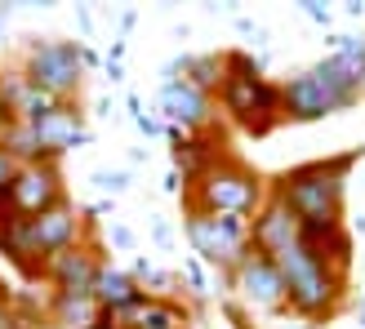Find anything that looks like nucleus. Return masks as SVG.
<instances>
[{"instance_id":"5","label":"nucleus","mask_w":365,"mask_h":329,"mask_svg":"<svg viewBox=\"0 0 365 329\" xmlns=\"http://www.w3.org/2000/svg\"><path fill=\"white\" fill-rule=\"evenodd\" d=\"M267 178L245 164L236 152H227L223 160H214L200 178H192L182 187V209H196V214H218V218H241L250 223L254 214L267 205Z\"/></svg>"},{"instance_id":"20","label":"nucleus","mask_w":365,"mask_h":329,"mask_svg":"<svg viewBox=\"0 0 365 329\" xmlns=\"http://www.w3.org/2000/svg\"><path fill=\"white\" fill-rule=\"evenodd\" d=\"M174 71L182 80H192L200 94H218V85H223V53H187L182 63H174Z\"/></svg>"},{"instance_id":"2","label":"nucleus","mask_w":365,"mask_h":329,"mask_svg":"<svg viewBox=\"0 0 365 329\" xmlns=\"http://www.w3.org/2000/svg\"><path fill=\"white\" fill-rule=\"evenodd\" d=\"M356 160H361V152L307 160V164L277 174L267 187L299 223H343V192H348V174Z\"/></svg>"},{"instance_id":"3","label":"nucleus","mask_w":365,"mask_h":329,"mask_svg":"<svg viewBox=\"0 0 365 329\" xmlns=\"http://www.w3.org/2000/svg\"><path fill=\"white\" fill-rule=\"evenodd\" d=\"M214 103L223 107V116L245 130L250 138L272 134L277 125H285L281 116V85L263 76V67L250 58L245 49H227L223 53V85H218Z\"/></svg>"},{"instance_id":"14","label":"nucleus","mask_w":365,"mask_h":329,"mask_svg":"<svg viewBox=\"0 0 365 329\" xmlns=\"http://www.w3.org/2000/svg\"><path fill=\"white\" fill-rule=\"evenodd\" d=\"M250 241L259 254H267V258H277L281 249L299 245V218L289 214L277 196H267V205L250 218Z\"/></svg>"},{"instance_id":"10","label":"nucleus","mask_w":365,"mask_h":329,"mask_svg":"<svg viewBox=\"0 0 365 329\" xmlns=\"http://www.w3.org/2000/svg\"><path fill=\"white\" fill-rule=\"evenodd\" d=\"M103 245L89 236V241L71 245L63 254H53V258H45V271L41 281L49 285V294H94V281L103 271Z\"/></svg>"},{"instance_id":"11","label":"nucleus","mask_w":365,"mask_h":329,"mask_svg":"<svg viewBox=\"0 0 365 329\" xmlns=\"http://www.w3.org/2000/svg\"><path fill=\"white\" fill-rule=\"evenodd\" d=\"M160 116L170 120V134H205L218 125V103L200 94L192 80L170 76L160 85Z\"/></svg>"},{"instance_id":"1","label":"nucleus","mask_w":365,"mask_h":329,"mask_svg":"<svg viewBox=\"0 0 365 329\" xmlns=\"http://www.w3.org/2000/svg\"><path fill=\"white\" fill-rule=\"evenodd\" d=\"M361 76H365V41L343 36V45L330 58H321L317 67H307L281 85V116L307 125V120L352 112L361 98Z\"/></svg>"},{"instance_id":"18","label":"nucleus","mask_w":365,"mask_h":329,"mask_svg":"<svg viewBox=\"0 0 365 329\" xmlns=\"http://www.w3.org/2000/svg\"><path fill=\"white\" fill-rule=\"evenodd\" d=\"M148 294V289H138V281L130 276V271H120L112 263H103L98 271V281H94V307L103 316H120V312H130V307Z\"/></svg>"},{"instance_id":"22","label":"nucleus","mask_w":365,"mask_h":329,"mask_svg":"<svg viewBox=\"0 0 365 329\" xmlns=\"http://www.w3.org/2000/svg\"><path fill=\"white\" fill-rule=\"evenodd\" d=\"M125 182H130V174H98V187H107V192H120Z\"/></svg>"},{"instance_id":"4","label":"nucleus","mask_w":365,"mask_h":329,"mask_svg":"<svg viewBox=\"0 0 365 329\" xmlns=\"http://www.w3.org/2000/svg\"><path fill=\"white\" fill-rule=\"evenodd\" d=\"M272 263H277L281 281H285V312L289 316H299L303 325H325L339 316L343 298H348V276H339L321 254H312L299 241V245L281 249Z\"/></svg>"},{"instance_id":"21","label":"nucleus","mask_w":365,"mask_h":329,"mask_svg":"<svg viewBox=\"0 0 365 329\" xmlns=\"http://www.w3.org/2000/svg\"><path fill=\"white\" fill-rule=\"evenodd\" d=\"M23 320H18V312H14V303H9V294L0 289V329H18Z\"/></svg>"},{"instance_id":"7","label":"nucleus","mask_w":365,"mask_h":329,"mask_svg":"<svg viewBox=\"0 0 365 329\" xmlns=\"http://www.w3.org/2000/svg\"><path fill=\"white\" fill-rule=\"evenodd\" d=\"M182 231H187L192 254H200V263L214 267L218 276H232V271L245 263V254L254 249L250 223H241V218H218V214L182 209Z\"/></svg>"},{"instance_id":"24","label":"nucleus","mask_w":365,"mask_h":329,"mask_svg":"<svg viewBox=\"0 0 365 329\" xmlns=\"http://www.w3.org/2000/svg\"><path fill=\"white\" fill-rule=\"evenodd\" d=\"M89 329H120V320H116V316H103V312H98V320L89 325Z\"/></svg>"},{"instance_id":"9","label":"nucleus","mask_w":365,"mask_h":329,"mask_svg":"<svg viewBox=\"0 0 365 329\" xmlns=\"http://www.w3.org/2000/svg\"><path fill=\"white\" fill-rule=\"evenodd\" d=\"M67 200V182L58 160H36V164H18V178L9 187V209L18 218H41L53 205Z\"/></svg>"},{"instance_id":"8","label":"nucleus","mask_w":365,"mask_h":329,"mask_svg":"<svg viewBox=\"0 0 365 329\" xmlns=\"http://www.w3.org/2000/svg\"><path fill=\"white\" fill-rule=\"evenodd\" d=\"M232 285V298L245 307V312H267V316H285V281L277 263L267 258V254L250 249L245 263L227 276Z\"/></svg>"},{"instance_id":"12","label":"nucleus","mask_w":365,"mask_h":329,"mask_svg":"<svg viewBox=\"0 0 365 329\" xmlns=\"http://www.w3.org/2000/svg\"><path fill=\"white\" fill-rule=\"evenodd\" d=\"M31 236H36V249L45 254V258H53V254H63L71 245L89 241V214L76 209V200H63V205H53L49 214L31 218Z\"/></svg>"},{"instance_id":"6","label":"nucleus","mask_w":365,"mask_h":329,"mask_svg":"<svg viewBox=\"0 0 365 329\" xmlns=\"http://www.w3.org/2000/svg\"><path fill=\"white\" fill-rule=\"evenodd\" d=\"M94 63L76 41H31L23 49V80L45 89V94L63 98V103H81V85H85V67Z\"/></svg>"},{"instance_id":"19","label":"nucleus","mask_w":365,"mask_h":329,"mask_svg":"<svg viewBox=\"0 0 365 329\" xmlns=\"http://www.w3.org/2000/svg\"><path fill=\"white\" fill-rule=\"evenodd\" d=\"M45 316L58 329H89L98 320V307H94V294H49Z\"/></svg>"},{"instance_id":"13","label":"nucleus","mask_w":365,"mask_h":329,"mask_svg":"<svg viewBox=\"0 0 365 329\" xmlns=\"http://www.w3.org/2000/svg\"><path fill=\"white\" fill-rule=\"evenodd\" d=\"M227 152L232 147H227L223 125H214V130H205V134H174V169L182 174V187L205 174L214 160H223Z\"/></svg>"},{"instance_id":"16","label":"nucleus","mask_w":365,"mask_h":329,"mask_svg":"<svg viewBox=\"0 0 365 329\" xmlns=\"http://www.w3.org/2000/svg\"><path fill=\"white\" fill-rule=\"evenodd\" d=\"M31 130H36V138H41L45 160L67 156L71 147H81V142H85V116H81V103L58 107L53 116H45L41 125H31Z\"/></svg>"},{"instance_id":"15","label":"nucleus","mask_w":365,"mask_h":329,"mask_svg":"<svg viewBox=\"0 0 365 329\" xmlns=\"http://www.w3.org/2000/svg\"><path fill=\"white\" fill-rule=\"evenodd\" d=\"M116 320H120V329H192L196 312H192L187 303H178V298L143 294L130 312H120Z\"/></svg>"},{"instance_id":"17","label":"nucleus","mask_w":365,"mask_h":329,"mask_svg":"<svg viewBox=\"0 0 365 329\" xmlns=\"http://www.w3.org/2000/svg\"><path fill=\"white\" fill-rule=\"evenodd\" d=\"M0 254H5V263L18 267L27 281H41L45 271V254L36 249V236H31V218H9L5 227H0Z\"/></svg>"},{"instance_id":"26","label":"nucleus","mask_w":365,"mask_h":329,"mask_svg":"<svg viewBox=\"0 0 365 329\" xmlns=\"http://www.w3.org/2000/svg\"><path fill=\"white\" fill-rule=\"evenodd\" d=\"M0 289H5V285H0Z\"/></svg>"},{"instance_id":"25","label":"nucleus","mask_w":365,"mask_h":329,"mask_svg":"<svg viewBox=\"0 0 365 329\" xmlns=\"http://www.w3.org/2000/svg\"><path fill=\"white\" fill-rule=\"evenodd\" d=\"M361 98H365V76H361Z\"/></svg>"},{"instance_id":"23","label":"nucleus","mask_w":365,"mask_h":329,"mask_svg":"<svg viewBox=\"0 0 365 329\" xmlns=\"http://www.w3.org/2000/svg\"><path fill=\"white\" fill-rule=\"evenodd\" d=\"M14 125V112H9V103H5V94H0V138H5V130Z\"/></svg>"}]
</instances>
